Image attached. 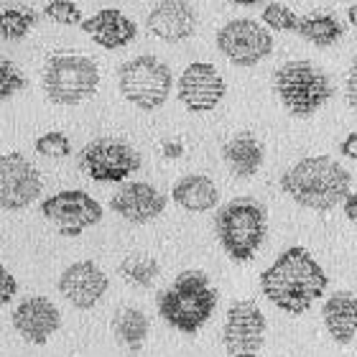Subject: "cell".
<instances>
[{
  "instance_id": "cell-1",
  "label": "cell",
  "mask_w": 357,
  "mask_h": 357,
  "mask_svg": "<svg viewBox=\"0 0 357 357\" xmlns=\"http://www.w3.org/2000/svg\"><path fill=\"white\" fill-rule=\"evenodd\" d=\"M329 278L304 245L286 248L261 273L263 296L286 314L301 317L324 296Z\"/></svg>"
},
{
  "instance_id": "cell-2",
  "label": "cell",
  "mask_w": 357,
  "mask_h": 357,
  "mask_svg": "<svg viewBox=\"0 0 357 357\" xmlns=\"http://www.w3.org/2000/svg\"><path fill=\"white\" fill-rule=\"evenodd\" d=\"M281 189L298 207L329 212L352 192V174L332 156H306L283 172Z\"/></svg>"
},
{
  "instance_id": "cell-3",
  "label": "cell",
  "mask_w": 357,
  "mask_h": 357,
  "mask_svg": "<svg viewBox=\"0 0 357 357\" xmlns=\"http://www.w3.org/2000/svg\"><path fill=\"white\" fill-rule=\"evenodd\" d=\"M158 314L181 335H197L217 309V289L199 268H189L174 278L169 289L158 294Z\"/></svg>"
},
{
  "instance_id": "cell-4",
  "label": "cell",
  "mask_w": 357,
  "mask_h": 357,
  "mask_svg": "<svg viewBox=\"0 0 357 357\" xmlns=\"http://www.w3.org/2000/svg\"><path fill=\"white\" fill-rule=\"evenodd\" d=\"M215 232L230 261H253L268 235L266 207L253 197H235L217 209Z\"/></svg>"
},
{
  "instance_id": "cell-5",
  "label": "cell",
  "mask_w": 357,
  "mask_h": 357,
  "mask_svg": "<svg viewBox=\"0 0 357 357\" xmlns=\"http://www.w3.org/2000/svg\"><path fill=\"white\" fill-rule=\"evenodd\" d=\"M278 102L291 118H312L335 97V84L321 67L309 59H291L273 72Z\"/></svg>"
},
{
  "instance_id": "cell-6",
  "label": "cell",
  "mask_w": 357,
  "mask_h": 357,
  "mask_svg": "<svg viewBox=\"0 0 357 357\" xmlns=\"http://www.w3.org/2000/svg\"><path fill=\"white\" fill-rule=\"evenodd\" d=\"M100 87V67L84 54H56L46 61L41 89L49 102L75 107L95 97Z\"/></svg>"
},
{
  "instance_id": "cell-7",
  "label": "cell",
  "mask_w": 357,
  "mask_h": 357,
  "mask_svg": "<svg viewBox=\"0 0 357 357\" xmlns=\"http://www.w3.org/2000/svg\"><path fill=\"white\" fill-rule=\"evenodd\" d=\"M174 87L172 67L153 54H141L120 64L118 89L123 100L143 112L164 107Z\"/></svg>"
},
{
  "instance_id": "cell-8",
  "label": "cell",
  "mask_w": 357,
  "mask_h": 357,
  "mask_svg": "<svg viewBox=\"0 0 357 357\" xmlns=\"http://www.w3.org/2000/svg\"><path fill=\"white\" fill-rule=\"evenodd\" d=\"M217 52L235 67H255L273 54V33L253 18H232L217 31Z\"/></svg>"
},
{
  "instance_id": "cell-9",
  "label": "cell",
  "mask_w": 357,
  "mask_h": 357,
  "mask_svg": "<svg viewBox=\"0 0 357 357\" xmlns=\"http://www.w3.org/2000/svg\"><path fill=\"white\" fill-rule=\"evenodd\" d=\"M141 153L118 138H97L79 153V166L97 184H123L141 169Z\"/></svg>"
},
{
  "instance_id": "cell-10",
  "label": "cell",
  "mask_w": 357,
  "mask_h": 357,
  "mask_svg": "<svg viewBox=\"0 0 357 357\" xmlns=\"http://www.w3.org/2000/svg\"><path fill=\"white\" fill-rule=\"evenodd\" d=\"M41 215L59 230V235L77 238L84 230L102 222L105 209L92 194L82 189H64L41 199Z\"/></svg>"
},
{
  "instance_id": "cell-11",
  "label": "cell",
  "mask_w": 357,
  "mask_h": 357,
  "mask_svg": "<svg viewBox=\"0 0 357 357\" xmlns=\"http://www.w3.org/2000/svg\"><path fill=\"white\" fill-rule=\"evenodd\" d=\"M266 314L253 298H243L227 309L222 327V344L230 357H258L266 344Z\"/></svg>"
},
{
  "instance_id": "cell-12",
  "label": "cell",
  "mask_w": 357,
  "mask_h": 357,
  "mask_svg": "<svg viewBox=\"0 0 357 357\" xmlns=\"http://www.w3.org/2000/svg\"><path fill=\"white\" fill-rule=\"evenodd\" d=\"M44 178L29 158L10 151L0 156V209L21 212L41 199Z\"/></svg>"
},
{
  "instance_id": "cell-13",
  "label": "cell",
  "mask_w": 357,
  "mask_h": 357,
  "mask_svg": "<svg viewBox=\"0 0 357 357\" xmlns=\"http://www.w3.org/2000/svg\"><path fill=\"white\" fill-rule=\"evenodd\" d=\"M227 95V84L215 64L192 61L176 79V97L189 112H212Z\"/></svg>"
},
{
  "instance_id": "cell-14",
  "label": "cell",
  "mask_w": 357,
  "mask_h": 357,
  "mask_svg": "<svg viewBox=\"0 0 357 357\" xmlns=\"http://www.w3.org/2000/svg\"><path fill=\"white\" fill-rule=\"evenodd\" d=\"M61 298L75 309H95L110 289V278L95 261H77L61 271L56 281Z\"/></svg>"
},
{
  "instance_id": "cell-15",
  "label": "cell",
  "mask_w": 357,
  "mask_h": 357,
  "mask_svg": "<svg viewBox=\"0 0 357 357\" xmlns=\"http://www.w3.org/2000/svg\"><path fill=\"white\" fill-rule=\"evenodd\" d=\"M13 329L29 344H46L61 329V312L49 296H26L10 314Z\"/></svg>"
},
{
  "instance_id": "cell-16",
  "label": "cell",
  "mask_w": 357,
  "mask_h": 357,
  "mask_svg": "<svg viewBox=\"0 0 357 357\" xmlns=\"http://www.w3.org/2000/svg\"><path fill=\"white\" fill-rule=\"evenodd\" d=\"M110 209L130 225L153 222L156 217L164 215L166 194L149 181H128L112 194Z\"/></svg>"
},
{
  "instance_id": "cell-17",
  "label": "cell",
  "mask_w": 357,
  "mask_h": 357,
  "mask_svg": "<svg viewBox=\"0 0 357 357\" xmlns=\"http://www.w3.org/2000/svg\"><path fill=\"white\" fill-rule=\"evenodd\" d=\"M146 29L166 44H181L197 31V10L186 0H161L156 8H151Z\"/></svg>"
},
{
  "instance_id": "cell-18",
  "label": "cell",
  "mask_w": 357,
  "mask_h": 357,
  "mask_svg": "<svg viewBox=\"0 0 357 357\" xmlns=\"http://www.w3.org/2000/svg\"><path fill=\"white\" fill-rule=\"evenodd\" d=\"M79 29L87 33L97 46H102L107 52L115 49H126L133 44L138 36V26L130 15H126L120 8H102L95 15H89L79 23Z\"/></svg>"
},
{
  "instance_id": "cell-19",
  "label": "cell",
  "mask_w": 357,
  "mask_h": 357,
  "mask_svg": "<svg viewBox=\"0 0 357 357\" xmlns=\"http://www.w3.org/2000/svg\"><path fill=\"white\" fill-rule=\"evenodd\" d=\"M321 319L329 337L337 344H350L357 340V296L352 291H335L321 306Z\"/></svg>"
},
{
  "instance_id": "cell-20",
  "label": "cell",
  "mask_w": 357,
  "mask_h": 357,
  "mask_svg": "<svg viewBox=\"0 0 357 357\" xmlns=\"http://www.w3.org/2000/svg\"><path fill=\"white\" fill-rule=\"evenodd\" d=\"M172 199L186 212H209L220 204V189L204 174H186L174 184Z\"/></svg>"
},
{
  "instance_id": "cell-21",
  "label": "cell",
  "mask_w": 357,
  "mask_h": 357,
  "mask_svg": "<svg viewBox=\"0 0 357 357\" xmlns=\"http://www.w3.org/2000/svg\"><path fill=\"white\" fill-rule=\"evenodd\" d=\"M222 161L238 178H250L261 172L266 151L253 133H238L222 146Z\"/></svg>"
},
{
  "instance_id": "cell-22",
  "label": "cell",
  "mask_w": 357,
  "mask_h": 357,
  "mask_svg": "<svg viewBox=\"0 0 357 357\" xmlns=\"http://www.w3.org/2000/svg\"><path fill=\"white\" fill-rule=\"evenodd\" d=\"M294 33H296L298 38H304L306 44L327 49V46L340 44V38L344 36V29L335 15L309 13V15H298V23H296V31H294Z\"/></svg>"
},
{
  "instance_id": "cell-23",
  "label": "cell",
  "mask_w": 357,
  "mask_h": 357,
  "mask_svg": "<svg viewBox=\"0 0 357 357\" xmlns=\"http://www.w3.org/2000/svg\"><path fill=\"white\" fill-rule=\"evenodd\" d=\"M149 317L135 309V306H123L118 309L115 319H112V332L123 347H128L130 352H141L146 340H149Z\"/></svg>"
},
{
  "instance_id": "cell-24",
  "label": "cell",
  "mask_w": 357,
  "mask_h": 357,
  "mask_svg": "<svg viewBox=\"0 0 357 357\" xmlns=\"http://www.w3.org/2000/svg\"><path fill=\"white\" fill-rule=\"evenodd\" d=\"M38 13L29 6H0V38L21 41L36 26Z\"/></svg>"
},
{
  "instance_id": "cell-25",
  "label": "cell",
  "mask_w": 357,
  "mask_h": 357,
  "mask_svg": "<svg viewBox=\"0 0 357 357\" xmlns=\"http://www.w3.org/2000/svg\"><path fill=\"white\" fill-rule=\"evenodd\" d=\"M158 273H161L158 261L146 253H130L120 263V275H123L130 286H138V289H149L151 283L158 278Z\"/></svg>"
},
{
  "instance_id": "cell-26",
  "label": "cell",
  "mask_w": 357,
  "mask_h": 357,
  "mask_svg": "<svg viewBox=\"0 0 357 357\" xmlns=\"http://www.w3.org/2000/svg\"><path fill=\"white\" fill-rule=\"evenodd\" d=\"M261 23L268 31H275V33H294L298 23V15L291 10L289 6L283 3H268L261 13Z\"/></svg>"
},
{
  "instance_id": "cell-27",
  "label": "cell",
  "mask_w": 357,
  "mask_h": 357,
  "mask_svg": "<svg viewBox=\"0 0 357 357\" xmlns=\"http://www.w3.org/2000/svg\"><path fill=\"white\" fill-rule=\"evenodd\" d=\"M46 21L59 23V26H79L84 21L82 8L77 6L75 0H49L41 10Z\"/></svg>"
},
{
  "instance_id": "cell-28",
  "label": "cell",
  "mask_w": 357,
  "mask_h": 357,
  "mask_svg": "<svg viewBox=\"0 0 357 357\" xmlns=\"http://www.w3.org/2000/svg\"><path fill=\"white\" fill-rule=\"evenodd\" d=\"M23 89H26V75L18 69L15 61H10L8 56L0 54V102L15 97Z\"/></svg>"
},
{
  "instance_id": "cell-29",
  "label": "cell",
  "mask_w": 357,
  "mask_h": 357,
  "mask_svg": "<svg viewBox=\"0 0 357 357\" xmlns=\"http://www.w3.org/2000/svg\"><path fill=\"white\" fill-rule=\"evenodd\" d=\"M33 146H36L38 156L46 158H67L72 153V141L61 130H49V133L38 135Z\"/></svg>"
},
{
  "instance_id": "cell-30",
  "label": "cell",
  "mask_w": 357,
  "mask_h": 357,
  "mask_svg": "<svg viewBox=\"0 0 357 357\" xmlns=\"http://www.w3.org/2000/svg\"><path fill=\"white\" fill-rule=\"evenodd\" d=\"M15 294H18V281H15V275L0 263V309H6V306L13 301Z\"/></svg>"
},
{
  "instance_id": "cell-31",
  "label": "cell",
  "mask_w": 357,
  "mask_h": 357,
  "mask_svg": "<svg viewBox=\"0 0 357 357\" xmlns=\"http://www.w3.org/2000/svg\"><path fill=\"white\" fill-rule=\"evenodd\" d=\"M344 100L350 105V110L357 112V61L347 72V79H344Z\"/></svg>"
},
{
  "instance_id": "cell-32",
  "label": "cell",
  "mask_w": 357,
  "mask_h": 357,
  "mask_svg": "<svg viewBox=\"0 0 357 357\" xmlns=\"http://www.w3.org/2000/svg\"><path fill=\"white\" fill-rule=\"evenodd\" d=\"M340 151H342L344 158H350V161H357V130L350 135H344V141L340 143Z\"/></svg>"
},
{
  "instance_id": "cell-33",
  "label": "cell",
  "mask_w": 357,
  "mask_h": 357,
  "mask_svg": "<svg viewBox=\"0 0 357 357\" xmlns=\"http://www.w3.org/2000/svg\"><path fill=\"white\" fill-rule=\"evenodd\" d=\"M342 207H344V217L357 227V192L347 194V199L342 202Z\"/></svg>"
},
{
  "instance_id": "cell-34",
  "label": "cell",
  "mask_w": 357,
  "mask_h": 357,
  "mask_svg": "<svg viewBox=\"0 0 357 357\" xmlns=\"http://www.w3.org/2000/svg\"><path fill=\"white\" fill-rule=\"evenodd\" d=\"M181 153H184V146H181V143H164V156L166 158H178L181 156Z\"/></svg>"
},
{
  "instance_id": "cell-35",
  "label": "cell",
  "mask_w": 357,
  "mask_h": 357,
  "mask_svg": "<svg viewBox=\"0 0 357 357\" xmlns=\"http://www.w3.org/2000/svg\"><path fill=\"white\" fill-rule=\"evenodd\" d=\"M347 21H350V26L357 31V3H352V6L347 8Z\"/></svg>"
},
{
  "instance_id": "cell-36",
  "label": "cell",
  "mask_w": 357,
  "mask_h": 357,
  "mask_svg": "<svg viewBox=\"0 0 357 357\" xmlns=\"http://www.w3.org/2000/svg\"><path fill=\"white\" fill-rule=\"evenodd\" d=\"M232 6H240V8H253V6H261L263 0H230Z\"/></svg>"
}]
</instances>
